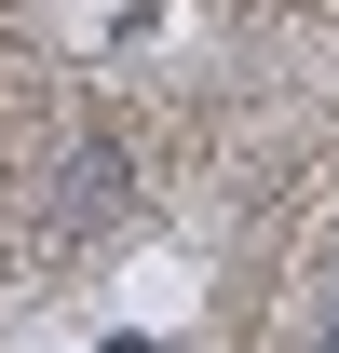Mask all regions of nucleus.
<instances>
[{"label": "nucleus", "mask_w": 339, "mask_h": 353, "mask_svg": "<svg viewBox=\"0 0 339 353\" xmlns=\"http://www.w3.org/2000/svg\"><path fill=\"white\" fill-rule=\"evenodd\" d=\"M41 218L68 231V245H82V231H123V218H136V150H123V136H82V150L54 163Z\"/></svg>", "instance_id": "1"}, {"label": "nucleus", "mask_w": 339, "mask_h": 353, "mask_svg": "<svg viewBox=\"0 0 339 353\" xmlns=\"http://www.w3.org/2000/svg\"><path fill=\"white\" fill-rule=\"evenodd\" d=\"M298 353H339V245H326V272H312V326H298Z\"/></svg>", "instance_id": "2"}]
</instances>
